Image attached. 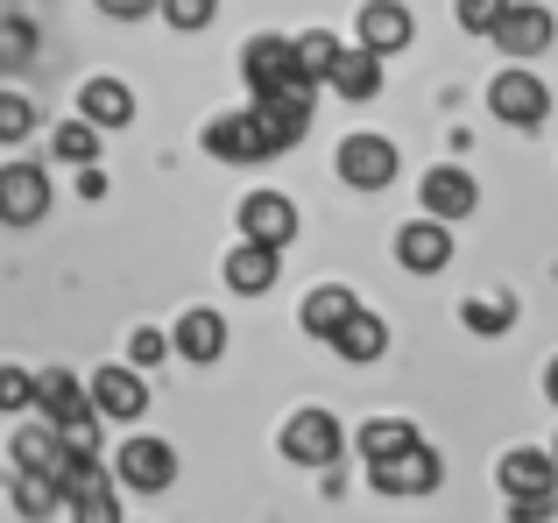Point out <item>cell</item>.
Segmentation results:
<instances>
[{
  "instance_id": "1",
  "label": "cell",
  "mask_w": 558,
  "mask_h": 523,
  "mask_svg": "<svg viewBox=\"0 0 558 523\" xmlns=\"http://www.w3.org/2000/svg\"><path fill=\"white\" fill-rule=\"evenodd\" d=\"M205 156H219V163H269V127H262L255 107H233V113H213L205 121Z\"/></svg>"
},
{
  "instance_id": "2",
  "label": "cell",
  "mask_w": 558,
  "mask_h": 523,
  "mask_svg": "<svg viewBox=\"0 0 558 523\" xmlns=\"http://www.w3.org/2000/svg\"><path fill=\"white\" fill-rule=\"evenodd\" d=\"M347 453V431L332 411H298L283 425V460H298V467H340Z\"/></svg>"
},
{
  "instance_id": "3",
  "label": "cell",
  "mask_w": 558,
  "mask_h": 523,
  "mask_svg": "<svg viewBox=\"0 0 558 523\" xmlns=\"http://www.w3.org/2000/svg\"><path fill=\"white\" fill-rule=\"evenodd\" d=\"M332 170H340L354 192H381V184H396V142L389 135H347L340 149H332Z\"/></svg>"
},
{
  "instance_id": "4",
  "label": "cell",
  "mask_w": 558,
  "mask_h": 523,
  "mask_svg": "<svg viewBox=\"0 0 558 523\" xmlns=\"http://www.w3.org/2000/svg\"><path fill=\"white\" fill-rule=\"evenodd\" d=\"M488 107H495V121H509V127H537L551 113V93H545V78H537V71L509 64L502 78L488 85Z\"/></svg>"
},
{
  "instance_id": "5",
  "label": "cell",
  "mask_w": 558,
  "mask_h": 523,
  "mask_svg": "<svg viewBox=\"0 0 558 523\" xmlns=\"http://www.w3.org/2000/svg\"><path fill=\"white\" fill-rule=\"evenodd\" d=\"M50 212V170L43 163H8L0 170V227H36Z\"/></svg>"
},
{
  "instance_id": "6",
  "label": "cell",
  "mask_w": 558,
  "mask_h": 523,
  "mask_svg": "<svg viewBox=\"0 0 558 523\" xmlns=\"http://www.w3.org/2000/svg\"><path fill=\"white\" fill-rule=\"evenodd\" d=\"M36 411H43V425H50V431H71V425L93 417V389H85L71 368H43L36 375Z\"/></svg>"
},
{
  "instance_id": "7",
  "label": "cell",
  "mask_w": 558,
  "mask_h": 523,
  "mask_svg": "<svg viewBox=\"0 0 558 523\" xmlns=\"http://www.w3.org/2000/svg\"><path fill=\"white\" fill-rule=\"evenodd\" d=\"M290 234H298V206H290L283 192H247V198H241V241L283 255Z\"/></svg>"
},
{
  "instance_id": "8",
  "label": "cell",
  "mask_w": 558,
  "mask_h": 523,
  "mask_svg": "<svg viewBox=\"0 0 558 523\" xmlns=\"http://www.w3.org/2000/svg\"><path fill=\"white\" fill-rule=\"evenodd\" d=\"M113 474H121L135 496H156V488L178 482V453H170V439H128L121 453H113Z\"/></svg>"
},
{
  "instance_id": "9",
  "label": "cell",
  "mask_w": 558,
  "mask_h": 523,
  "mask_svg": "<svg viewBox=\"0 0 558 523\" xmlns=\"http://www.w3.org/2000/svg\"><path fill=\"white\" fill-rule=\"evenodd\" d=\"M438 474H446V460H438L432 446H410V453H396V460H381V467H368V482H375V496H432Z\"/></svg>"
},
{
  "instance_id": "10",
  "label": "cell",
  "mask_w": 558,
  "mask_h": 523,
  "mask_svg": "<svg viewBox=\"0 0 558 523\" xmlns=\"http://www.w3.org/2000/svg\"><path fill=\"white\" fill-rule=\"evenodd\" d=\"M85 389H93V417H113V425H135V417L149 411V389H142V375H135V368H113V361H107V368H99Z\"/></svg>"
},
{
  "instance_id": "11",
  "label": "cell",
  "mask_w": 558,
  "mask_h": 523,
  "mask_svg": "<svg viewBox=\"0 0 558 523\" xmlns=\"http://www.w3.org/2000/svg\"><path fill=\"white\" fill-rule=\"evenodd\" d=\"M241 78H247V93H276L283 78H298V42H283V36H255L241 50Z\"/></svg>"
},
{
  "instance_id": "12",
  "label": "cell",
  "mask_w": 558,
  "mask_h": 523,
  "mask_svg": "<svg viewBox=\"0 0 558 523\" xmlns=\"http://www.w3.org/2000/svg\"><path fill=\"white\" fill-rule=\"evenodd\" d=\"M396 262H403V269H417V276H438L452 262V227H438V220L396 227Z\"/></svg>"
},
{
  "instance_id": "13",
  "label": "cell",
  "mask_w": 558,
  "mask_h": 523,
  "mask_svg": "<svg viewBox=\"0 0 558 523\" xmlns=\"http://www.w3.org/2000/svg\"><path fill=\"white\" fill-rule=\"evenodd\" d=\"M474 178L466 170H424V220H438V227H460L466 212H474Z\"/></svg>"
},
{
  "instance_id": "14",
  "label": "cell",
  "mask_w": 558,
  "mask_h": 523,
  "mask_svg": "<svg viewBox=\"0 0 558 523\" xmlns=\"http://www.w3.org/2000/svg\"><path fill=\"white\" fill-rule=\"evenodd\" d=\"M495 474H502V496H509V502H523V496H551V488H558L551 453H537V446H509Z\"/></svg>"
},
{
  "instance_id": "15",
  "label": "cell",
  "mask_w": 558,
  "mask_h": 523,
  "mask_svg": "<svg viewBox=\"0 0 558 523\" xmlns=\"http://www.w3.org/2000/svg\"><path fill=\"white\" fill-rule=\"evenodd\" d=\"M410 28H417V22H410L403 0H368V8H361V50H368V57H396L410 42Z\"/></svg>"
},
{
  "instance_id": "16",
  "label": "cell",
  "mask_w": 558,
  "mask_h": 523,
  "mask_svg": "<svg viewBox=\"0 0 558 523\" xmlns=\"http://www.w3.org/2000/svg\"><path fill=\"white\" fill-rule=\"evenodd\" d=\"M170 346H178L184 361H198V368H205V361H219V354H227V318H219V312H205V304H198V312H184V318H178Z\"/></svg>"
},
{
  "instance_id": "17",
  "label": "cell",
  "mask_w": 558,
  "mask_h": 523,
  "mask_svg": "<svg viewBox=\"0 0 558 523\" xmlns=\"http://www.w3.org/2000/svg\"><path fill=\"white\" fill-rule=\"evenodd\" d=\"M8 453H14V474H50V482L64 474V460H71V453H64V439H57L50 425H22Z\"/></svg>"
},
{
  "instance_id": "18",
  "label": "cell",
  "mask_w": 558,
  "mask_h": 523,
  "mask_svg": "<svg viewBox=\"0 0 558 523\" xmlns=\"http://www.w3.org/2000/svg\"><path fill=\"white\" fill-rule=\"evenodd\" d=\"M354 312H361V304H354V290H347V283H318L312 297H304V332H318V340L332 346Z\"/></svg>"
},
{
  "instance_id": "19",
  "label": "cell",
  "mask_w": 558,
  "mask_h": 523,
  "mask_svg": "<svg viewBox=\"0 0 558 523\" xmlns=\"http://www.w3.org/2000/svg\"><path fill=\"white\" fill-rule=\"evenodd\" d=\"M551 42V14L545 8H509V22L495 28V50L502 57H545Z\"/></svg>"
},
{
  "instance_id": "20",
  "label": "cell",
  "mask_w": 558,
  "mask_h": 523,
  "mask_svg": "<svg viewBox=\"0 0 558 523\" xmlns=\"http://www.w3.org/2000/svg\"><path fill=\"white\" fill-rule=\"evenodd\" d=\"M78 113H85L93 127H128V121H135V93H128L121 78H85Z\"/></svg>"
},
{
  "instance_id": "21",
  "label": "cell",
  "mask_w": 558,
  "mask_h": 523,
  "mask_svg": "<svg viewBox=\"0 0 558 523\" xmlns=\"http://www.w3.org/2000/svg\"><path fill=\"white\" fill-rule=\"evenodd\" d=\"M354 446L368 453V467H381V460L410 453V446H424V439H417V425H410V417H368V425L354 431Z\"/></svg>"
},
{
  "instance_id": "22",
  "label": "cell",
  "mask_w": 558,
  "mask_h": 523,
  "mask_svg": "<svg viewBox=\"0 0 558 523\" xmlns=\"http://www.w3.org/2000/svg\"><path fill=\"white\" fill-rule=\"evenodd\" d=\"M227 283L241 290V297H262V290L276 283V248H255V241L227 248Z\"/></svg>"
},
{
  "instance_id": "23",
  "label": "cell",
  "mask_w": 558,
  "mask_h": 523,
  "mask_svg": "<svg viewBox=\"0 0 558 523\" xmlns=\"http://www.w3.org/2000/svg\"><path fill=\"white\" fill-rule=\"evenodd\" d=\"M332 93H340V99H375L381 93V57H368V50H347L340 57V64H332Z\"/></svg>"
},
{
  "instance_id": "24",
  "label": "cell",
  "mask_w": 558,
  "mask_h": 523,
  "mask_svg": "<svg viewBox=\"0 0 558 523\" xmlns=\"http://www.w3.org/2000/svg\"><path fill=\"white\" fill-rule=\"evenodd\" d=\"M381 346H389V326H381L375 312H354L340 326V340H332V354L340 361H381Z\"/></svg>"
},
{
  "instance_id": "25",
  "label": "cell",
  "mask_w": 558,
  "mask_h": 523,
  "mask_svg": "<svg viewBox=\"0 0 558 523\" xmlns=\"http://www.w3.org/2000/svg\"><path fill=\"white\" fill-rule=\"evenodd\" d=\"M340 57H347V50H340V36H332V28H312V36H298V71H304L312 85H326Z\"/></svg>"
},
{
  "instance_id": "26",
  "label": "cell",
  "mask_w": 558,
  "mask_h": 523,
  "mask_svg": "<svg viewBox=\"0 0 558 523\" xmlns=\"http://www.w3.org/2000/svg\"><path fill=\"white\" fill-rule=\"evenodd\" d=\"M14 510L28 523H43L50 510H64V488H57L50 474H14Z\"/></svg>"
},
{
  "instance_id": "27",
  "label": "cell",
  "mask_w": 558,
  "mask_h": 523,
  "mask_svg": "<svg viewBox=\"0 0 558 523\" xmlns=\"http://www.w3.org/2000/svg\"><path fill=\"white\" fill-rule=\"evenodd\" d=\"M57 156L78 163V170H93L99 163V127L93 121H64V127H57Z\"/></svg>"
},
{
  "instance_id": "28",
  "label": "cell",
  "mask_w": 558,
  "mask_h": 523,
  "mask_svg": "<svg viewBox=\"0 0 558 523\" xmlns=\"http://www.w3.org/2000/svg\"><path fill=\"white\" fill-rule=\"evenodd\" d=\"M0 64H36V22L28 14H0Z\"/></svg>"
},
{
  "instance_id": "29",
  "label": "cell",
  "mask_w": 558,
  "mask_h": 523,
  "mask_svg": "<svg viewBox=\"0 0 558 523\" xmlns=\"http://www.w3.org/2000/svg\"><path fill=\"white\" fill-rule=\"evenodd\" d=\"M509 8H517V0H460V28H474V36H495V28L509 22Z\"/></svg>"
},
{
  "instance_id": "30",
  "label": "cell",
  "mask_w": 558,
  "mask_h": 523,
  "mask_svg": "<svg viewBox=\"0 0 558 523\" xmlns=\"http://www.w3.org/2000/svg\"><path fill=\"white\" fill-rule=\"evenodd\" d=\"M460 318H466L474 332H509V326H517V304H502V297H474Z\"/></svg>"
},
{
  "instance_id": "31",
  "label": "cell",
  "mask_w": 558,
  "mask_h": 523,
  "mask_svg": "<svg viewBox=\"0 0 558 523\" xmlns=\"http://www.w3.org/2000/svg\"><path fill=\"white\" fill-rule=\"evenodd\" d=\"M22 135H36V107L22 93H0V142H22Z\"/></svg>"
},
{
  "instance_id": "32",
  "label": "cell",
  "mask_w": 558,
  "mask_h": 523,
  "mask_svg": "<svg viewBox=\"0 0 558 523\" xmlns=\"http://www.w3.org/2000/svg\"><path fill=\"white\" fill-rule=\"evenodd\" d=\"M28 403H36V375L8 361V368H0V411H28Z\"/></svg>"
},
{
  "instance_id": "33",
  "label": "cell",
  "mask_w": 558,
  "mask_h": 523,
  "mask_svg": "<svg viewBox=\"0 0 558 523\" xmlns=\"http://www.w3.org/2000/svg\"><path fill=\"white\" fill-rule=\"evenodd\" d=\"M170 354V340L156 326H142V332H128V361H135V368H156V361Z\"/></svg>"
},
{
  "instance_id": "34",
  "label": "cell",
  "mask_w": 558,
  "mask_h": 523,
  "mask_svg": "<svg viewBox=\"0 0 558 523\" xmlns=\"http://www.w3.org/2000/svg\"><path fill=\"white\" fill-rule=\"evenodd\" d=\"M163 14H170V28H205L219 14V0H163Z\"/></svg>"
},
{
  "instance_id": "35",
  "label": "cell",
  "mask_w": 558,
  "mask_h": 523,
  "mask_svg": "<svg viewBox=\"0 0 558 523\" xmlns=\"http://www.w3.org/2000/svg\"><path fill=\"white\" fill-rule=\"evenodd\" d=\"M71 523H121V502H113V488H107V496L71 502Z\"/></svg>"
},
{
  "instance_id": "36",
  "label": "cell",
  "mask_w": 558,
  "mask_h": 523,
  "mask_svg": "<svg viewBox=\"0 0 558 523\" xmlns=\"http://www.w3.org/2000/svg\"><path fill=\"white\" fill-rule=\"evenodd\" d=\"M558 510V496H523V502H509V523H545Z\"/></svg>"
},
{
  "instance_id": "37",
  "label": "cell",
  "mask_w": 558,
  "mask_h": 523,
  "mask_svg": "<svg viewBox=\"0 0 558 523\" xmlns=\"http://www.w3.org/2000/svg\"><path fill=\"white\" fill-rule=\"evenodd\" d=\"M99 8L113 14V22H135V14H149V8H163V0H99Z\"/></svg>"
},
{
  "instance_id": "38",
  "label": "cell",
  "mask_w": 558,
  "mask_h": 523,
  "mask_svg": "<svg viewBox=\"0 0 558 523\" xmlns=\"http://www.w3.org/2000/svg\"><path fill=\"white\" fill-rule=\"evenodd\" d=\"M78 198H107V170H99V163L78 170Z\"/></svg>"
},
{
  "instance_id": "39",
  "label": "cell",
  "mask_w": 558,
  "mask_h": 523,
  "mask_svg": "<svg viewBox=\"0 0 558 523\" xmlns=\"http://www.w3.org/2000/svg\"><path fill=\"white\" fill-rule=\"evenodd\" d=\"M545 397L558 403V361H551V368H545Z\"/></svg>"
},
{
  "instance_id": "40",
  "label": "cell",
  "mask_w": 558,
  "mask_h": 523,
  "mask_svg": "<svg viewBox=\"0 0 558 523\" xmlns=\"http://www.w3.org/2000/svg\"><path fill=\"white\" fill-rule=\"evenodd\" d=\"M551 467H558V439H551Z\"/></svg>"
}]
</instances>
